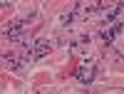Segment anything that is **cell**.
<instances>
[{"instance_id": "cell-1", "label": "cell", "mask_w": 124, "mask_h": 94, "mask_svg": "<svg viewBox=\"0 0 124 94\" xmlns=\"http://www.w3.org/2000/svg\"><path fill=\"white\" fill-rule=\"evenodd\" d=\"M3 35H5V37H13V40H17L20 35H23V22H13V25H5V27H3Z\"/></svg>"}, {"instance_id": "cell-2", "label": "cell", "mask_w": 124, "mask_h": 94, "mask_svg": "<svg viewBox=\"0 0 124 94\" xmlns=\"http://www.w3.org/2000/svg\"><path fill=\"white\" fill-rule=\"evenodd\" d=\"M77 77H79V82H92V79H94V65H85V67H79Z\"/></svg>"}, {"instance_id": "cell-3", "label": "cell", "mask_w": 124, "mask_h": 94, "mask_svg": "<svg viewBox=\"0 0 124 94\" xmlns=\"http://www.w3.org/2000/svg\"><path fill=\"white\" fill-rule=\"evenodd\" d=\"M47 50H50V42H45V40H37L35 47H32V55H35V57H42Z\"/></svg>"}, {"instance_id": "cell-4", "label": "cell", "mask_w": 124, "mask_h": 94, "mask_svg": "<svg viewBox=\"0 0 124 94\" xmlns=\"http://www.w3.org/2000/svg\"><path fill=\"white\" fill-rule=\"evenodd\" d=\"M117 32H119V25H114V27H109V30H107V32H104V35H102V37H104V40H107V42H109V40H112V37H114Z\"/></svg>"}, {"instance_id": "cell-5", "label": "cell", "mask_w": 124, "mask_h": 94, "mask_svg": "<svg viewBox=\"0 0 124 94\" xmlns=\"http://www.w3.org/2000/svg\"><path fill=\"white\" fill-rule=\"evenodd\" d=\"M5 67H10V69H17V67H23V62H17V59H10V57H5Z\"/></svg>"}]
</instances>
